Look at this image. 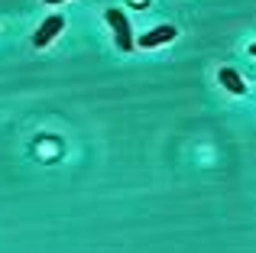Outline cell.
Returning <instances> with one entry per match:
<instances>
[{
  "label": "cell",
  "mask_w": 256,
  "mask_h": 253,
  "mask_svg": "<svg viewBox=\"0 0 256 253\" xmlns=\"http://www.w3.org/2000/svg\"><path fill=\"white\" fill-rule=\"evenodd\" d=\"M218 78H220V84H224L230 94H246V84H244V78L237 75L234 68H220L218 72Z\"/></svg>",
  "instance_id": "cell-4"
},
{
  "label": "cell",
  "mask_w": 256,
  "mask_h": 253,
  "mask_svg": "<svg viewBox=\"0 0 256 253\" xmlns=\"http://www.w3.org/2000/svg\"><path fill=\"white\" fill-rule=\"evenodd\" d=\"M46 4H62V0H46Z\"/></svg>",
  "instance_id": "cell-6"
},
{
  "label": "cell",
  "mask_w": 256,
  "mask_h": 253,
  "mask_svg": "<svg viewBox=\"0 0 256 253\" xmlns=\"http://www.w3.org/2000/svg\"><path fill=\"white\" fill-rule=\"evenodd\" d=\"M250 56H256V42H253V46H250Z\"/></svg>",
  "instance_id": "cell-5"
},
{
  "label": "cell",
  "mask_w": 256,
  "mask_h": 253,
  "mask_svg": "<svg viewBox=\"0 0 256 253\" xmlns=\"http://www.w3.org/2000/svg\"><path fill=\"white\" fill-rule=\"evenodd\" d=\"M175 36H178L175 26H159V30H150L146 36H140L136 46H143V49H156V46H162V42H172Z\"/></svg>",
  "instance_id": "cell-3"
},
{
  "label": "cell",
  "mask_w": 256,
  "mask_h": 253,
  "mask_svg": "<svg viewBox=\"0 0 256 253\" xmlns=\"http://www.w3.org/2000/svg\"><path fill=\"white\" fill-rule=\"evenodd\" d=\"M62 26H65V16H58V13H56V16H49L36 32H32V46H36V49H46V46L62 32Z\"/></svg>",
  "instance_id": "cell-2"
},
{
  "label": "cell",
  "mask_w": 256,
  "mask_h": 253,
  "mask_svg": "<svg viewBox=\"0 0 256 253\" xmlns=\"http://www.w3.org/2000/svg\"><path fill=\"white\" fill-rule=\"evenodd\" d=\"M107 23H110L114 36H117V46H120L124 52H130V49H133V30H130V20H126V13L117 10V6H110V10H107Z\"/></svg>",
  "instance_id": "cell-1"
}]
</instances>
